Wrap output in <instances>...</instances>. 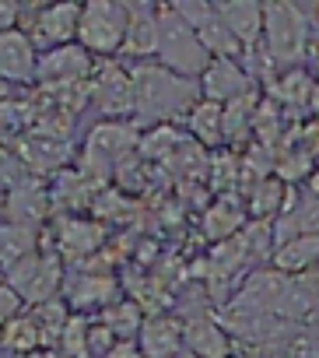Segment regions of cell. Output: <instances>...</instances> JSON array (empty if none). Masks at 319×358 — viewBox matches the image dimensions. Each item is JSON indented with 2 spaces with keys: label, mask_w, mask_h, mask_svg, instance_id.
Listing matches in <instances>:
<instances>
[{
  "label": "cell",
  "mask_w": 319,
  "mask_h": 358,
  "mask_svg": "<svg viewBox=\"0 0 319 358\" xmlns=\"http://www.w3.org/2000/svg\"><path fill=\"white\" fill-rule=\"evenodd\" d=\"M130 85L137 120H172L200 102V85L165 71L162 64H140L130 71Z\"/></svg>",
  "instance_id": "obj_1"
},
{
  "label": "cell",
  "mask_w": 319,
  "mask_h": 358,
  "mask_svg": "<svg viewBox=\"0 0 319 358\" xmlns=\"http://www.w3.org/2000/svg\"><path fill=\"white\" fill-rule=\"evenodd\" d=\"M154 11H158V64L179 78L197 81L204 74V67L211 64L197 32L169 4H154Z\"/></svg>",
  "instance_id": "obj_2"
},
{
  "label": "cell",
  "mask_w": 319,
  "mask_h": 358,
  "mask_svg": "<svg viewBox=\"0 0 319 358\" xmlns=\"http://www.w3.org/2000/svg\"><path fill=\"white\" fill-rule=\"evenodd\" d=\"M263 46H267V57L277 64H291L305 57L309 22L298 4H288V0L263 4Z\"/></svg>",
  "instance_id": "obj_3"
},
{
  "label": "cell",
  "mask_w": 319,
  "mask_h": 358,
  "mask_svg": "<svg viewBox=\"0 0 319 358\" xmlns=\"http://www.w3.org/2000/svg\"><path fill=\"white\" fill-rule=\"evenodd\" d=\"M126 36V4L119 0H88L81 4V22H77V46L84 53H119Z\"/></svg>",
  "instance_id": "obj_4"
},
{
  "label": "cell",
  "mask_w": 319,
  "mask_h": 358,
  "mask_svg": "<svg viewBox=\"0 0 319 358\" xmlns=\"http://www.w3.org/2000/svg\"><path fill=\"white\" fill-rule=\"evenodd\" d=\"M77 22H81V4H43L32 8V18H18V29L43 57L50 50L77 43Z\"/></svg>",
  "instance_id": "obj_5"
},
{
  "label": "cell",
  "mask_w": 319,
  "mask_h": 358,
  "mask_svg": "<svg viewBox=\"0 0 319 358\" xmlns=\"http://www.w3.org/2000/svg\"><path fill=\"white\" fill-rule=\"evenodd\" d=\"M249 92H253V74L239 60H211L200 74V95L207 102L228 106Z\"/></svg>",
  "instance_id": "obj_6"
},
{
  "label": "cell",
  "mask_w": 319,
  "mask_h": 358,
  "mask_svg": "<svg viewBox=\"0 0 319 358\" xmlns=\"http://www.w3.org/2000/svg\"><path fill=\"white\" fill-rule=\"evenodd\" d=\"M137 348L144 358H179L183 351V320L169 313H147L137 334Z\"/></svg>",
  "instance_id": "obj_7"
},
{
  "label": "cell",
  "mask_w": 319,
  "mask_h": 358,
  "mask_svg": "<svg viewBox=\"0 0 319 358\" xmlns=\"http://www.w3.org/2000/svg\"><path fill=\"white\" fill-rule=\"evenodd\" d=\"M91 99L98 102V109L105 116H126V113H133L130 71H123L119 64H102L95 71V81H91Z\"/></svg>",
  "instance_id": "obj_8"
},
{
  "label": "cell",
  "mask_w": 319,
  "mask_h": 358,
  "mask_svg": "<svg viewBox=\"0 0 319 358\" xmlns=\"http://www.w3.org/2000/svg\"><path fill=\"white\" fill-rule=\"evenodd\" d=\"M214 11L225 22V29L235 36L242 53L263 46V4H256V0H225V4H214Z\"/></svg>",
  "instance_id": "obj_9"
},
{
  "label": "cell",
  "mask_w": 319,
  "mask_h": 358,
  "mask_svg": "<svg viewBox=\"0 0 319 358\" xmlns=\"http://www.w3.org/2000/svg\"><path fill=\"white\" fill-rule=\"evenodd\" d=\"M133 60L158 57V11L154 4H126V36L123 50Z\"/></svg>",
  "instance_id": "obj_10"
},
{
  "label": "cell",
  "mask_w": 319,
  "mask_h": 358,
  "mask_svg": "<svg viewBox=\"0 0 319 358\" xmlns=\"http://www.w3.org/2000/svg\"><path fill=\"white\" fill-rule=\"evenodd\" d=\"M91 74V53H84L77 43L71 46H60V50H50L39 57L36 64V78H46V81H57V85H74L81 78Z\"/></svg>",
  "instance_id": "obj_11"
},
{
  "label": "cell",
  "mask_w": 319,
  "mask_h": 358,
  "mask_svg": "<svg viewBox=\"0 0 319 358\" xmlns=\"http://www.w3.org/2000/svg\"><path fill=\"white\" fill-rule=\"evenodd\" d=\"M39 53L22 29L0 32V81H32Z\"/></svg>",
  "instance_id": "obj_12"
},
{
  "label": "cell",
  "mask_w": 319,
  "mask_h": 358,
  "mask_svg": "<svg viewBox=\"0 0 319 358\" xmlns=\"http://www.w3.org/2000/svg\"><path fill=\"white\" fill-rule=\"evenodd\" d=\"M46 208H50V194L39 179H25L22 187H15L8 197H4V222H15V225H29L36 229V222L46 218Z\"/></svg>",
  "instance_id": "obj_13"
},
{
  "label": "cell",
  "mask_w": 319,
  "mask_h": 358,
  "mask_svg": "<svg viewBox=\"0 0 319 358\" xmlns=\"http://www.w3.org/2000/svg\"><path fill=\"white\" fill-rule=\"evenodd\" d=\"M112 292H116L112 278L91 274V271H77L71 278V285H67V302H71V309H105V306L116 302Z\"/></svg>",
  "instance_id": "obj_14"
},
{
  "label": "cell",
  "mask_w": 319,
  "mask_h": 358,
  "mask_svg": "<svg viewBox=\"0 0 319 358\" xmlns=\"http://www.w3.org/2000/svg\"><path fill=\"white\" fill-rule=\"evenodd\" d=\"M183 348L200 358H228V337L211 316H190L183 323Z\"/></svg>",
  "instance_id": "obj_15"
},
{
  "label": "cell",
  "mask_w": 319,
  "mask_h": 358,
  "mask_svg": "<svg viewBox=\"0 0 319 358\" xmlns=\"http://www.w3.org/2000/svg\"><path fill=\"white\" fill-rule=\"evenodd\" d=\"M291 204H295V197H291L288 183H281L277 176L274 179H260V183L253 187V194H249V215H253V222H274Z\"/></svg>",
  "instance_id": "obj_16"
},
{
  "label": "cell",
  "mask_w": 319,
  "mask_h": 358,
  "mask_svg": "<svg viewBox=\"0 0 319 358\" xmlns=\"http://www.w3.org/2000/svg\"><path fill=\"white\" fill-rule=\"evenodd\" d=\"M242 229H246V211H242V204L235 197H221V201H214L204 211V232L214 243L235 239V232H242Z\"/></svg>",
  "instance_id": "obj_17"
},
{
  "label": "cell",
  "mask_w": 319,
  "mask_h": 358,
  "mask_svg": "<svg viewBox=\"0 0 319 358\" xmlns=\"http://www.w3.org/2000/svg\"><path fill=\"white\" fill-rule=\"evenodd\" d=\"M270 260H274V271L284 274V278L316 267V264H319V232H316V236H298V239L277 246Z\"/></svg>",
  "instance_id": "obj_18"
},
{
  "label": "cell",
  "mask_w": 319,
  "mask_h": 358,
  "mask_svg": "<svg viewBox=\"0 0 319 358\" xmlns=\"http://www.w3.org/2000/svg\"><path fill=\"white\" fill-rule=\"evenodd\" d=\"M137 144V134H133V127H123V123H102V127H95L91 130V137H88V158H109V162H116L119 155H126L130 148Z\"/></svg>",
  "instance_id": "obj_19"
},
{
  "label": "cell",
  "mask_w": 319,
  "mask_h": 358,
  "mask_svg": "<svg viewBox=\"0 0 319 358\" xmlns=\"http://www.w3.org/2000/svg\"><path fill=\"white\" fill-rule=\"evenodd\" d=\"M36 348H43V330L32 313H18L8 327H0V351L32 355Z\"/></svg>",
  "instance_id": "obj_20"
},
{
  "label": "cell",
  "mask_w": 319,
  "mask_h": 358,
  "mask_svg": "<svg viewBox=\"0 0 319 358\" xmlns=\"http://www.w3.org/2000/svg\"><path fill=\"white\" fill-rule=\"evenodd\" d=\"M186 116H190V134H193L200 144H207V148H214V144H225V134H221L225 106L200 99V102H197V106H193Z\"/></svg>",
  "instance_id": "obj_21"
},
{
  "label": "cell",
  "mask_w": 319,
  "mask_h": 358,
  "mask_svg": "<svg viewBox=\"0 0 319 358\" xmlns=\"http://www.w3.org/2000/svg\"><path fill=\"white\" fill-rule=\"evenodd\" d=\"M29 253H36V229L15 225V222H0V267L8 271Z\"/></svg>",
  "instance_id": "obj_22"
},
{
  "label": "cell",
  "mask_w": 319,
  "mask_h": 358,
  "mask_svg": "<svg viewBox=\"0 0 319 358\" xmlns=\"http://www.w3.org/2000/svg\"><path fill=\"white\" fill-rule=\"evenodd\" d=\"M102 323L112 330L116 341H137L140 323H144V313H140V306L133 299H119V302H112V306L102 309Z\"/></svg>",
  "instance_id": "obj_23"
},
{
  "label": "cell",
  "mask_w": 319,
  "mask_h": 358,
  "mask_svg": "<svg viewBox=\"0 0 319 358\" xmlns=\"http://www.w3.org/2000/svg\"><path fill=\"white\" fill-rule=\"evenodd\" d=\"M102 239V229L95 222H84V218H71L60 225V250L64 257H84L98 246Z\"/></svg>",
  "instance_id": "obj_24"
},
{
  "label": "cell",
  "mask_w": 319,
  "mask_h": 358,
  "mask_svg": "<svg viewBox=\"0 0 319 358\" xmlns=\"http://www.w3.org/2000/svg\"><path fill=\"white\" fill-rule=\"evenodd\" d=\"M274 95L284 106H309V99H312V78L305 71H288V74H281V81H274Z\"/></svg>",
  "instance_id": "obj_25"
},
{
  "label": "cell",
  "mask_w": 319,
  "mask_h": 358,
  "mask_svg": "<svg viewBox=\"0 0 319 358\" xmlns=\"http://www.w3.org/2000/svg\"><path fill=\"white\" fill-rule=\"evenodd\" d=\"M29 179V169L18 155L11 151H0V194H11L15 187H22Z\"/></svg>",
  "instance_id": "obj_26"
},
{
  "label": "cell",
  "mask_w": 319,
  "mask_h": 358,
  "mask_svg": "<svg viewBox=\"0 0 319 358\" xmlns=\"http://www.w3.org/2000/svg\"><path fill=\"white\" fill-rule=\"evenodd\" d=\"M193 32L204 25V22H211L214 18V4H207V0H176V4H169Z\"/></svg>",
  "instance_id": "obj_27"
},
{
  "label": "cell",
  "mask_w": 319,
  "mask_h": 358,
  "mask_svg": "<svg viewBox=\"0 0 319 358\" xmlns=\"http://www.w3.org/2000/svg\"><path fill=\"white\" fill-rule=\"evenodd\" d=\"M88 355H95V358H105L109 351H112V344H116V337H112V330L98 320V323H91L88 327Z\"/></svg>",
  "instance_id": "obj_28"
},
{
  "label": "cell",
  "mask_w": 319,
  "mask_h": 358,
  "mask_svg": "<svg viewBox=\"0 0 319 358\" xmlns=\"http://www.w3.org/2000/svg\"><path fill=\"white\" fill-rule=\"evenodd\" d=\"M18 313H22V295L8 281H0V327H8Z\"/></svg>",
  "instance_id": "obj_29"
},
{
  "label": "cell",
  "mask_w": 319,
  "mask_h": 358,
  "mask_svg": "<svg viewBox=\"0 0 319 358\" xmlns=\"http://www.w3.org/2000/svg\"><path fill=\"white\" fill-rule=\"evenodd\" d=\"M105 358H144V355H140L137 341H116V344H112V351H109Z\"/></svg>",
  "instance_id": "obj_30"
},
{
  "label": "cell",
  "mask_w": 319,
  "mask_h": 358,
  "mask_svg": "<svg viewBox=\"0 0 319 358\" xmlns=\"http://www.w3.org/2000/svg\"><path fill=\"white\" fill-rule=\"evenodd\" d=\"M309 109L319 116V81H312V99H309Z\"/></svg>",
  "instance_id": "obj_31"
}]
</instances>
